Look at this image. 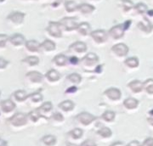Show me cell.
<instances>
[{"instance_id":"cell-1","label":"cell","mask_w":153,"mask_h":146,"mask_svg":"<svg viewBox=\"0 0 153 146\" xmlns=\"http://www.w3.org/2000/svg\"><path fill=\"white\" fill-rule=\"evenodd\" d=\"M28 122L27 115L23 113H15L10 117L9 123L13 129H22L26 127Z\"/></svg>"},{"instance_id":"cell-2","label":"cell","mask_w":153,"mask_h":146,"mask_svg":"<svg viewBox=\"0 0 153 146\" xmlns=\"http://www.w3.org/2000/svg\"><path fill=\"white\" fill-rule=\"evenodd\" d=\"M16 107V103L11 99H4L0 102V111L4 115L11 114L13 116L14 114L12 113L15 111Z\"/></svg>"},{"instance_id":"cell-3","label":"cell","mask_w":153,"mask_h":146,"mask_svg":"<svg viewBox=\"0 0 153 146\" xmlns=\"http://www.w3.org/2000/svg\"><path fill=\"white\" fill-rule=\"evenodd\" d=\"M25 16L26 15L24 13L20 12V11H15L8 16L7 20L14 25H21L22 24V22L24 21Z\"/></svg>"},{"instance_id":"cell-4","label":"cell","mask_w":153,"mask_h":146,"mask_svg":"<svg viewBox=\"0 0 153 146\" xmlns=\"http://www.w3.org/2000/svg\"><path fill=\"white\" fill-rule=\"evenodd\" d=\"M26 79L31 84H39L44 80V76L38 71H29L26 75Z\"/></svg>"},{"instance_id":"cell-5","label":"cell","mask_w":153,"mask_h":146,"mask_svg":"<svg viewBox=\"0 0 153 146\" xmlns=\"http://www.w3.org/2000/svg\"><path fill=\"white\" fill-rule=\"evenodd\" d=\"M60 24L65 27V29L67 31L77 29V27H78V24L76 23V18H71V17L63 18L60 21Z\"/></svg>"},{"instance_id":"cell-6","label":"cell","mask_w":153,"mask_h":146,"mask_svg":"<svg viewBox=\"0 0 153 146\" xmlns=\"http://www.w3.org/2000/svg\"><path fill=\"white\" fill-rule=\"evenodd\" d=\"M8 40L11 45H13L14 47H21L22 45L26 44V39L24 38V36L19 33H16L12 35Z\"/></svg>"},{"instance_id":"cell-7","label":"cell","mask_w":153,"mask_h":146,"mask_svg":"<svg viewBox=\"0 0 153 146\" xmlns=\"http://www.w3.org/2000/svg\"><path fill=\"white\" fill-rule=\"evenodd\" d=\"M60 25V24L58 22H49V27L47 28V31L49 33V35H51L52 37H55V38L61 37Z\"/></svg>"},{"instance_id":"cell-8","label":"cell","mask_w":153,"mask_h":146,"mask_svg":"<svg viewBox=\"0 0 153 146\" xmlns=\"http://www.w3.org/2000/svg\"><path fill=\"white\" fill-rule=\"evenodd\" d=\"M76 119L79 122H81L82 125H89L90 123H92L95 120V116H94L93 115L91 114L87 113V112H82L80 113L79 115H77Z\"/></svg>"},{"instance_id":"cell-9","label":"cell","mask_w":153,"mask_h":146,"mask_svg":"<svg viewBox=\"0 0 153 146\" xmlns=\"http://www.w3.org/2000/svg\"><path fill=\"white\" fill-rule=\"evenodd\" d=\"M124 31H125V29L123 27V25H117L110 30L109 35L113 39H119L123 36Z\"/></svg>"},{"instance_id":"cell-10","label":"cell","mask_w":153,"mask_h":146,"mask_svg":"<svg viewBox=\"0 0 153 146\" xmlns=\"http://www.w3.org/2000/svg\"><path fill=\"white\" fill-rule=\"evenodd\" d=\"M91 37L96 43H101L105 42L107 40V33L104 30H96L93 33H91Z\"/></svg>"},{"instance_id":"cell-11","label":"cell","mask_w":153,"mask_h":146,"mask_svg":"<svg viewBox=\"0 0 153 146\" xmlns=\"http://www.w3.org/2000/svg\"><path fill=\"white\" fill-rule=\"evenodd\" d=\"M111 50H112L117 55L121 56V57L125 56V55H127L128 53V46L125 45L124 43H118V44L115 45V46L112 47Z\"/></svg>"},{"instance_id":"cell-12","label":"cell","mask_w":153,"mask_h":146,"mask_svg":"<svg viewBox=\"0 0 153 146\" xmlns=\"http://www.w3.org/2000/svg\"><path fill=\"white\" fill-rule=\"evenodd\" d=\"M99 61L98 56L94 53H88V54L82 59V62L84 65H94Z\"/></svg>"},{"instance_id":"cell-13","label":"cell","mask_w":153,"mask_h":146,"mask_svg":"<svg viewBox=\"0 0 153 146\" xmlns=\"http://www.w3.org/2000/svg\"><path fill=\"white\" fill-rule=\"evenodd\" d=\"M40 46H41V44L38 43V41H36V40L27 41L26 44H25V47H26V49H27V51L32 52V53L38 52L40 50Z\"/></svg>"},{"instance_id":"cell-14","label":"cell","mask_w":153,"mask_h":146,"mask_svg":"<svg viewBox=\"0 0 153 146\" xmlns=\"http://www.w3.org/2000/svg\"><path fill=\"white\" fill-rule=\"evenodd\" d=\"M105 95L107 97L111 99H112V100H117L122 96L120 90L117 89V88H116V87H111L109 89H107L105 92Z\"/></svg>"},{"instance_id":"cell-15","label":"cell","mask_w":153,"mask_h":146,"mask_svg":"<svg viewBox=\"0 0 153 146\" xmlns=\"http://www.w3.org/2000/svg\"><path fill=\"white\" fill-rule=\"evenodd\" d=\"M70 51L76 53H83L87 50V45L82 42H76L70 46Z\"/></svg>"},{"instance_id":"cell-16","label":"cell","mask_w":153,"mask_h":146,"mask_svg":"<svg viewBox=\"0 0 153 146\" xmlns=\"http://www.w3.org/2000/svg\"><path fill=\"white\" fill-rule=\"evenodd\" d=\"M13 98L15 100H16L19 103L25 102L28 99V95L26 91L24 90H17L13 93Z\"/></svg>"},{"instance_id":"cell-17","label":"cell","mask_w":153,"mask_h":146,"mask_svg":"<svg viewBox=\"0 0 153 146\" xmlns=\"http://www.w3.org/2000/svg\"><path fill=\"white\" fill-rule=\"evenodd\" d=\"M128 87L134 93H140L144 88V82H141L139 80H134L128 83Z\"/></svg>"},{"instance_id":"cell-18","label":"cell","mask_w":153,"mask_h":146,"mask_svg":"<svg viewBox=\"0 0 153 146\" xmlns=\"http://www.w3.org/2000/svg\"><path fill=\"white\" fill-rule=\"evenodd\" d=\"M138 27L140 29H141L142 31L146 32V33H151L152 30V25L146 18H144L142 21L138 24Z\"/></svg>"},{"instance_id":"cell-19","label":"cell","mask_w":153,"mask_h":146,"mask_svg":"<svg viewBox=\"0 0 153 146\" xmlns=\"http://www.w3.org/2000/svg\"><path fill=\"white\" fill-rule=\"evenodd\" d=\"M53 108V105H52V104L51 102H45L39 108H38L37 110H38V112L40 113L41 115V116L42 117H44V114H47L49 113L51 111V110Z\"/></svg>"},{"instance_id":"cell-20","label":"cell","mask_w":153,"mask_h":146,"mask_svg":"<svg viewBox=\"0 0 153 146\" xmlns=\"http://www.w3.org/2000/svg\"><path fill=\"white\" fill-rule=\"evenodd\" d=\"M90 29H91L90 26L87 22H82L81 24H79L78 27H77L78 33L83 35V36H86L88 34H89L90 33Z\"/></svg>"},{"instance_id":"cell-21","label":"cell","mask_w":153,"mask_h":146,"mask_svg":"<svg viewBox=\"0 0 153 146\" xmlns=\"http://www.w3.org/2000/svg\"><path fill=\"white\" fill-rule=\"evenodd\" d=\"M43 49L46 52H49V51H53L55 49V44L54 42L50 41V40H45L43 43H41L40 46V49Z\"/></svg>"},{"instance_id":"cell-22","label":"cell","mask_w":153,"mask_h":146,"mask_svg":"<svg viewBox=\"0 0 153 146\" xmlns=\"http://www.w3.org/2000/svg\"><path fill=\"white\" fill-rule=\"evenodd\" d=\"M46 77L47 79L50 82H56L58 81L60 78V74L55 70H49L46 73Z\"/></svg>"},{"instance_id":"cell-23","label":"cell","mask_w":153,"mask_h":146,"mask_svg":"<svg viewBox=\"0 0 153 146\" xmlns=\"http://www.w3.org/2000/svg\"><path fill=\"white\" fill-rule=\"evenodd\" d=\"M31 104H38L43 100V95L39 93H33L28 95V99Z\"/></svg>"},{"instance_id":"cell-24","label":"cell","mask_w":153,"mask_h":146,"mask_svg":"<svg viewBox=\"0 0 153 146\" xmlns=\"http://www.w3.org/2000/svg\"><path fill=\"white\" fill-rule=\"evenodd\" d=\"M139 104V101L134 98H128L123 102V105L128 109H135Z\"/></svg>"},{"instance_id":"cell-25","label":"cell","mask_w":153,"mask_h":146,"mask_svg":"<svg viewBox=\"0 0 153 146\" xmlns=\"http://www.w3.org/2000/svg\"><path fill=\"white\" fill-rule=\"evenodd\" d=\"M41 141L45 146H54L56 144V138L53 135H46Z\"/></svg>"},{"instance_id":"cell-26","label":"cell","mask_w":153,"mask_h":146,"mask_svg":"<svg viewBox=\"0 0 153 146\" xmlns=\"http://www.w3.org/2000/svg\"><path fill=\"white\" fill-rule=\"evenodd\" d=\"M75 104L74 103L71 101V100H66V101H63L59 104V107L61 110H63L64 111H70L71 110L74 109Z\"/></svg>"},{"instance_id":"cell-27","label":"cell","mask_w":153,"mask_h":146,"mask_svg":"<svg viewBox=\"0 0 153 146\" xmlns=\"http://www.w3.org/2000/svg\"><path fill=\"white\" fill-rule=\"evenodd\" d=\"M27 117L28 121H30V122H32L33 123H35V122H37L38 121H39V119H40L42 116H41L40 113L38 112V110L36 109V110H34L31 111L30 113L28 114Z\"/></svg>"},{"instance_id":"cell-28","label":"cell","mask_w":153,"mask_h":146,"mask_svg":"<svg viewBox=\"0 0 153 146\" xmlns=\"http://www.w3.org/2000/svg\"><path fill=\"white\" fill-rule=\"evenodd\" d=\"M54 62L59 66H64L67 63V58L64 54H58L54 58Z\"/></svg>"},{"instance_id":"cell-29","label":"cell","mask_w":153,"mask_h":146,"mask_svg":"<svg viewBox=\"0 0 153 146\" xmlns=\"http://www.w3.org/2000/svg\"><path fill=\"white\" fill-rule=\"evenodd\" d=\"M78 10L81 11L82 14H90L94 10V7L90 4H82L81 5L77 7Z\"/></svg>"},{"instance_id":"cell-30","label":"cell","mask_w":153,"mask_h":146,"mask_svg":"<svg viewBox=\"0 0 153 146\" xmlns=\"http://www.w3.org/2000/svg\"><path fill=\"white\" fill-rule=\"evenodd\" d=\"M22 62L24 63H27L28 65L30 66H35L39 64V59H38L37 56H28L26 59L22 60Z\"/></svg>"},{"instance_id":"cell-31","label":"cell","mask_w":153,"mask_h":146,"mask_svg":"<svg viewBox=\"0 0 153 146\" xmlns=\"http://www.w3.org/2000/svg\"><path fill=\"white\" fill-rule=\"evenodd\" d=\"M97 133H98L100 136H101L102 138H105V139H108V138H110L111 136L112 135L111 130L110 129L109 127H101V128L97 132Z\"/></svg>"},{"instance_id":"cell-32","label":"cell","mask_w":153,"mask_h":146,"mask_svg":"<svg viewBox=\"0 0 153 146\" xmlns=\"http://www.w3.org/2000/svg\"><path fill=\"white\" fill-rule=\"evenodd\" d=\"M124 63L126 65H128L130 68H135L139 65V60L136 57H131V58L127 59Z\"/></svg>"},{"instance_id":"cell-33","label":"cell","mask_w":153,"mask_h":146,"mask_svg":"<svg viewBox=\"0 0 153 146\" xmlns=\"http://www.w3.org/2000/svg\"><path fill=\"white\" fill-rule=\"evenodd\" d=\"M82 134H83V132L80 128H75V129L71 130V132L69 133V135L71 136L72 139H81L82 137Z\"/></svg>"},{"instance_id":"cell-34","label":"cell","mask_w":153,"mask_h":146,"mask_svg":"<svg viewBox=\"0 0 153 146\" xmlns=\"http://www.w3.org/2000/svg\"><path fill=\"white\" fill-rule=\"evenodd\" d=\"M65 7H66V11L71 13V12H73V11L76 10L78 6L76 5V4L74 1H67V2H66Z\"/></svg>"},{"instance_id":"cell-35","label":"cell","mask_w":153,"mask_h":146,"mask_svg":"<svg viewBox=\"0 0 153 146\" xmlns=\"http://www.w3.org/2000/svg\"><path fill=\"white\" fill-rule=\"evenodd\" d=\"M102 119L105 120V122H112L115 119V113L113 111L107 110L102 115Z\"/></svg>"},{"instance_id":"cell-36","label":"cell","mask_w":153,"mask_h":146,"mask_svg":"<svg viewBox=\"0 0 153 146\" xmlns=\"http://www.w3.org/2000/svg\"><path fill=\"white\" fill-rule=\"evenodd\" d=\"M144 88L148 93H153V79H148L145 82Z\"/></svg>"},{"instance_id":"cell-37","label":"cell","mask_w":153,"mask_h":146,"mask_svg":"<svg viewBox=\"0 0 153 146\" xmlns=\"http://www.w3.org/2000/svg\"><path fill=\"white\" fill-rule=\"evenodd\" d=\"M67 79L69 80L71 82H73V83H79L81 80H82V77L81 76L79 75V74H77V73H72L71 75H69V76H67Z\"/></svg>"},{"instance_id":"cell-38","label":"cell","mask_w":153,"mask_h":146,"mask_svg":"<svg viewBox=\"0 0 153 146\" xmlns=\"http://www.w3.org/2000/svg\"><path fill=\"white\" fill-rule=\"evenodd\" d=\"M135 10H137L138 13L140 14H144L147 11V6L145 4H142V3H140L138 4L136 6H135Z\"/></svg>"},{"instance_id":"cell-39","label":"cell","mask_w":153,"mask_h":146,"mask_svg":"<svg viewBox=\"0 0 153 146\" xmlns=\"http://www.w3.org/2000/svg\"><path fill=\"white\" fill-rule=\"evenodd\" d=\"M121 2H122V5L125 11L129 10L131 8H133L134 4L130 0H121Z\"/></svg>"},{"instance_id":"cell-40","label":"cell","mask_w":153,"mask_h":146,"mask_svg":"<svg viewBox=\"0 0 153 146\" xmlns=\"http://www.w3.org/2000/svg\"><path fill=\"white\" fill-rule=\"evenodd\" d=\"M8 65H9V61L0 57V70H5Z\"/></svg>"},{"instance_id":"cell-41","label":"cell","mask_w":153,"mask_h":146,"mask_svg":"<svg viewBox=\"0 0 153 146\" xmlns=\"http://www.w3.org/2000/svg\"><path fill=\"white\" fill-rule=\"evenodd\" d=\"M52 117H53V119L55 120V121H56V122H63V121H64L63 116L60 113H58V112H56V113L54 114V115L52 116Z\"/></svg>"},{"instance_id":"cell-42","label":"cell","mask_w":153,"mask_h":146,"mask_svg":"<svg viewBox=\"0 0 153 146\" xmlns=\"http://www.w3.org/2000/svg\"><path fill=\"white\" fill-rule=\"evenodd\" d=\"M81 146H97V145H96V143L94 142L93 140L88 139V140L84 141L82 145H81Z\"/></svg>"},{"instance_id":"cell-43","label":"cell","mask_w":153,"mask_h":146,"mask_svg":"<svg viewBox=\"0 0 153 146\" xmlns=\"http://www.w3.org/2000/svg\"><path fill=\"white\" fill-rule=\"evenodd\" d=\"M143 146H153V138H147L144 141Z\"/></svg>"},{"instance_id":"cell-44","label":"cell","mask_w":153,"mask_h":146,"mask_svg":"<svg viewBox=\"0 0 153 146\" xmlns=\"http://www.w3.org/2000/svg\"><path fill=\"white\" fill-rule=\"evenodd\" d=\"M127 146H143L140 142H138V141L134 140V141H131L128 145Z\"/></svg>"},{"instance_id":"cell-45","label":"cell","mask_w":153,"mask_h":146,"mask_svg":"<svg viewBox=\"0 0 153 146\" xmlns=\"http://www.w3.org/2000/svg\"><path fill=\"white\" fill-rule=\"evenodd\" d=\"M70 62H71V64H73V65H76V64L79 62V60H78L76 57L73 56V57H71V58H70Z\"/></svg>"},{"instance_id":"cell-46","label":"cell","mask_w":153,"mask_h":146,"mask_svg":"<svg viewBox=\"0 0 153 146\" xmlns=\"http://www.w3.org/2000/svg\"><path fill=\"white\" fill-rule=\"evenodd\" d=\"M76 91V87H69V88L66 90V93H75Z\"/></svg>"},{"instance_id":"cell-47","label":"cell","mask_w":153,"mask_h":146,"mask_svg":"<svg viewBox=\"0 0 153 146\" xmlns=\"http://www.w3.org/2000/svg\"><path fill=\"white\" fill-rule=\"evenodd\" d=\"M6 41H7V39L1 40V41H0V48H4V47H5Z\"/></svg>"},{"instance_id":"cell-48","label":"cell","mask_w":153,"mask_h":146,"mask_svg":"<svg viewBox=\"0 0 153 146\" xmlns=\"http://www.w3.org/2000/svg\"><path fill=\"white\" fill-rule=\"evenodd\" d=\"M131 24V21H126L124 24H123V27H124V29H128V27H129V25Z\"/></svg>"},{"instance_id":"cell-49","label":"cell","mask_w":153,"mask_h":146,"mask_svg":"<svg viewBox=\"0 0 153 146\" xmlns=\"http://www.w3.org/2000/svg\"><path fill=\"white\" fill-rule=\"evenodd\" d=\"M111 146H124V145H123V143H121V142H117V143L113 144Z\"/></svg>"},{"instance_id":"cell-50","label":"cell","mask_w":153,"mask_h":146,"mask_svg":"<svg viewBox=\"0 0 153 146\" xmlns=\"http://www.w3.org/2000/svg\"><path fill=\"white\" fill-rule=\"evenodd\" d=\"M4 39H7V36L6 35H3V34H0V41L1 40H4Z\"/></svg>"},{"instance_id":"cell-51","label":"cell","mask_w":153,"mask_h":146,"mask_svg":"<svg viewBox=\"0 0 153 146\" xmlns=\"http://www.w3.org/2000/svg\"><path fill=\"white\" fill-rule=\"evenodd\" d=\"M147 121L150 124L152 125V126H153V117H150V118H148Z\"/></svg>"},{"instance_id":"cell-52","label":"cell","mask_w":153,"mask_h":146,"mask_svg":"<svg viewBox=\"0 0 153 146\" xmlns=\"http://www.w3.org/2000/svg\"><path fill=\"white\" fill-rule=\"evenodd\" d=\"M0 146H8V145H7V142L3 141V142H2V144L0 145Z\"/></svg>"},{"instance_id":"cell-53","label":"cell","mask_w":153,"mask_h":146,"mask_svg":"<svg viewBox=\"0 0 153 146\" xmlns=\"http://www.w3.org/2000/svg\"><path fill=\"white\" fill-rule=\"evenodd\" d=\"M63 1H65V0H55V2H57V5L60 4L61 2H63Z\"/></svg>"},{"instance_id":"cell-54","label":"cell","mask_w":153,"mask_h":146,"mask_svg":"<svg viewBox=\"0 0 153 146\" xmlns=\"http://www.w3.org/2000/svg\"><path fill=\"white\" fill-rule=\"evenodd\" d=\"M148 14L151 16H153V10H150V11H148Z\"/></svg>"},{"instance_id":"cell-55","label":"cell","mask_w":153,"mask_h":146,"mask_svg":"<svg viewBox=\"0 0 153 146\" xmlns=\"http://www.w3.org/2000/svg\"><path fill=\"white\" fill-rule=\"evenodd\" d=\"M67 146H80V145H75V144H68Z\"/></svg>"},{"instance_id":"cell-56","label":"cell","mask_w":153,"mask_h":146,"mask_svg":"<svg viewBox=\"0 0 153 146\" xmlns=\"http://www.w3.org/2000/svg\"><path fill=\"white\" fill-rule=\"evenodd\" d=\"M2 142H3V141L1 140V137H0V145H1V144H2Z\"/></svg>"},{"instance_id":"cell-57","label":"cell","mask_w":153,"mask_h":146,"mask_svg":"<svg viewBox=\"0 0 153 146\" xmlns=\"http://www.w3.org/2000/svg\"><path fill=\"white\" fill-rule=\"evenodd\" d=\"M150 113H151V115H153V110L151 111V112H150Z\"/></svg>"},{"instance_id":"cell-58","label":"cell","mask_w":153,"mask_h":146,"mask_svg":"<svg viewBox=\"0 0 153 146\" xmlns=\"http://www.w3.org/2000/svg\"><path fill=\"white\" fill-rule=\"evenodd\" d=\"M4 0H0V2H1V3H2V2H4Z\"/></svg>"},{"instance_id":"cell-59","label":"cell","mask_w":153,"mask_h":146,"mask_svg":"<svg viewBox=\"0 0 153 146\" xmlns=\"http://www.w3.org/2000/svg\"><path fill=\"white\" fill-rule=\"evenodd\" d=\"M0 96H1V91H0Z\"/></svg>"},{"instance_id":"cell-60","label":"cell","mask_w":153,"mask_h":146,"mask_svg":"<svg viewBox=\"0 0 153 146\" xmlns=\"http://www.w3.org/2000/svg\"><path fill=\"white\" fill-rule=\"evenodd\" d=\"M0 115H1V112H0Z\"/></svg>"}]
</instances>
